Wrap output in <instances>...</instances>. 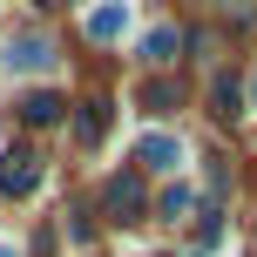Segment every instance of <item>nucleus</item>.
<instances>
[{"instance_id": "1", "label": "nucleus", "mask_w": 257, "mask_h": 257, "mask_svg": "<svg viewBox=\"0 0 257 257\" xmlns=\"http://www.w3.org/2000/svg\"><path fill=\"white\" fill-rule=\"evenodd\" d=\"M48 61H54V41L48 34H14L7 41V68H14V75H41Z\"/></svg>"}, {"instance_id": "2", "label": "nucleus", "mask_w": 257, "mask_h": 257, "mask_svg": "<svg viewBox=\"0 0 257 257\" xmlns=\"http://www.w3.org/2000/svg\"><path fill=\"white\" fill-rule=\"evenodd\" d=\"M34 183H41V156H27V149L0 156V196H27Z\"/></svg>"}, {"instance_id": "3", "label": "nucleus", "mask_w": 257, "mask_h": 257, "mask_svg": "<svg viewBox=\"0 0 257 257\" xmlns=\"http://www.w3.org/2000/svg\"><path fill=\"white\" fill-rule=\"evenodd\" d=\"M136 163H142V169H176V163H183V142L156 128V136H142V142H136Z\"/></svg>"}, {"instance_id": "4", "label": "nucleus", "mask_w": 257, "mask_h": 257, "mask_svg": "<svg viewBox=\"0 0 257 257\" xmlns=\"http://www.w3.org/2000/svg\"><path fill=\"white\" fill-rule=\"evenodd\" d=\"M102 203H108V210H115V217L128 223V217H136V210H142V176H136V169H128V176H108Z\"/></svg>"}, {"instance_id": "5", "label": "nucleus", "mask_w": 257, "mask_h": 257, "mask_svg": "<svg viewBox=\"0 0 257 257\" xmlns=\"http://www.w3.org/2000/svg\"><path fill=\"white\" fill-rule=\"evenodd\" d=\"M14 108H21V122H27V128H48V122H61V95H54V88H34V95H21Z\"/></svg>"}, {"instance_id": "6", "label": "nucleus", "mask_w": 257, "mask_h": 257, "mask_svg": "<svg viewBox=\"0 0 257 257\" xmlns=\"http://www.w3.org/2000/svg\"><path fill=\"white\" fill-rule=\"evenodd\" d=\"M102 136H108V102H81V108H75V142L95 149Z\"/></svg>"}, {"instance_id": "7", "label": "nucleus", "mask_w": 257, "mask_h": 257, "mask_svg": "<svg viewBox=\"0 0 257 257\" xmlns=\"http://www.w3.org/2000/svg\"><path fill=\"white\" fill-rule=\"evenodd\" d=\"M210 115H217V122H237V115H244V88H237L230 75L210 81Z\"/></svg>"}, {"instance_id": "8", "label": "nucleus", "mask_w": 257, "mask_h": 257, "mask_svg": "<svg viewBox=\"0 0 257 257\" xmlns=\"http://www.w3.org/2000/svg\"><path fill=\"white\" fill-rule=\"evenodd\" d=\"M122 27H128L122 0H108V7H95V14H88V41H122Z\"/></svg>"}, {"instance_id": "9", "label": "nucleus", "mask_w": 257, "mask_h": 257, "mask_svg": "<svg viewBox=\"0 0 257 257\" xmlns=\"http://www.w3.org/2000/svg\"><path fill=\"white\" fill-rule=\"evenodd\" d=\"M142 108H149V115H169V108H176V81H142Z\"/></svg>"}, {"instance_id": "10", "label": "nucleus", "mask_w": 257, "mask_h": 257, "mask_svg": "<svg viewBox=\"0 0 257 257\" xmlns=\"http://www.w3.org/2000/svg\"><path fill=\"white\" fill-rule=\"evenodd\" d=\"M142 54H149V61H176V27H156V34L142 41Z\"/></svg>"}, {"instance_id": "11", "label": "nucleus", "mask_w": 257, "mask_h": 257, "mask_svg": "<svg viewBox=\"0 0 257 257\" xmlns=\"http://www.w3.org/2000/svg\"><path fill=\"white\" fill-rule=\"evenodd\" d=\"M183 210H190V190H183V183H176V190H163V217H169V223H176V217H183Z\"/></svg>"}, {"instance_id": "12", "label": "nucleus", "mask_w": 257, "mask_h": 257, "mask_svg": "<svg viewBox=\"0 0 257 257\" xmlns=\"http://www.w3.org/2000/svg\"><path fill=\"white\" fill-rule=\"evenodd\" d=\"M0 257H21V250H7V244H0Z\"/></svg>"}, {"instance_id": "13", "label": "nucleus", "mask_w": 257, "mask_h": 257, "mask_svg": "<svg viewBox=\"0 0 257 257\" xmlns=\"http://www.w3.org/2000/svg\"><path fill=\"white\" fill-rule=\"evenodd\" d=\"M250 102H257V81H250Z\"/></svg>"}]
</instances>
